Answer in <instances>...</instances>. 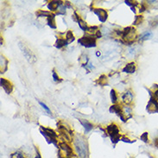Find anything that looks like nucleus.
Returning a JSON list of instances; mask_svg holds the SVG:
<instances>
[{"mask_svg": "<svg viewBox=\"0 0 158 158\" xmlns=\"http://www.w3.org/2000/svg\"><path fill=\"white\" fill-rule=\"evenodd\" d=\"M74 144L78 156L80 158H88L89 156V149L88 143L87 138L80 134H77L74 137Z\"/></svg>", "mask_w": 158, "mask_h": 158, "instance_id": "f257e3e1", "label": "nucleus"}, {"mask_svg": "<svg viewBox=\"0 0 158 158\" xmlns=\"http://www.w3.org/2000/svg\"><path fill=\"white\" fill-rule=\"evenodd\" d=\"M116 32L122 38L123 42L126 43V45L132 44L134 41L137 37V30L133 27H127V28H125L122 31L116 30Z\"/></svg>", "mask_w": 158, "mask_h": 158, "instance_id": "f03ea898", "label": "nucleus"}, {"mask_svg": "<svg viewBox=\"0 0 158 158\" xmlns=\"http://www.w3.org/2000/svg\"><path fill=\"white\" fill-rule=\"evenodd\" d=\"M106 131H107L108 136L110 137V138L112 140V143L113 144H118L120 141L121 134L119 132V129L118 125H116L115 124H112L106 127Z\"/></svg>", "mask_w": 158, "mask_h": 158, "instance_id": "7ed1b4c3", "label": "nucleus"}, {"mask_svg": "<svg viewBox=\"0 0 158 158\" xmlns=\"http://www.w3.org/2000/svg\"><path fill=\"white\" fill-rule=\"evenodd\" d=\"M41 133L43 134V136L44 137L46 140L48 141L49 144H54L55 145L57 146V136L56 132L53 130H51L49 128H45L43 126H41Z\"/></svg>", "mask_w": 158, "mask_h": 158, "instance_id": "20e7f679", "label": "nucleus"}, {"mask_svg": "<svg viewBox=\"0 0 158 158\" xmlns=\"http://www.w3.org/2000/svg\"><path fill=\"white\" fill-rule=\"evenodd\" d=\"M79 44L86 48H95L96 47V37L94 35H86L78 40Z\"/></svg>", "mask_w": 158, "mask_h": 158, "instance_id": "39448f33", "label": "nucleus"}, {"mask_svg": "<svg viewBox=\"0 0 158 158\" xmlns=\"http://www.w3.org/2000/svg\"><path fill=\"white\" fill-rule=\"evenodd\" d=\"M59 150H61L62 152H63L64 155H62L61 152L59 151L58 153L61 154L62 156H63L64 157L66 158H71L74 156V153H73V150L72 148L70 147L67 143L62 142V143H59Z\"/></svg>", "mask_w": 158, "mask_h": 158, "instance_id": "423d86ee", "label": "nucleus"}, {"mask_svg": "<svg viewBox=\"0 0 158 158\" xmlns=\"http://www.w3.org/2000/svg\"><path fill=\"white\" fill-rule=\"evenodd\" d=\"M18 46L19 48H20V49L22 50V53L24 54V57L27 59V61H28L29 62L33 63V62H36V56L32 54L31 51L30 50V49L26 47L25 45L23 44L22 43H19Z\"/></svg>", "mask_w": 158, "mask_h": 158, "instance_id": "0eeeda50", "label": "nucleus"}, {"mask_svg": "<svg viewBox=\"0 0 158 158\" xmlns=\"http://www.w3.org/2000/svg\"><path fill=\"white\" fill-rule=\"evenodd\" d=\"M146 110L149 113H156L158 112V101L156 98L151 97L147 105Z\"/></svg>", "mask_w": 158, "mask_h": 158, "instance_id": "6e6552de", "label": "nucleus"}, {"mask_svg": "<svg viewBox=\"0 0 158 158\" xmlns=\"http://www.w3.org/2000/svg\"><path fill=\"white\" fill-rule=\"evenodd\" d=\"M110 112L111 113H115L117 114L119 118H120V119L124 123H125L126 122V119H125V116H124V113H123V108L120 107V106L119 105H112L111 107H110Z\"/></svg>", "mask_w": 158, "mask_h": 158, "instance_id": "1a4fd4ad", "label": "nucleus"}, {"mask_svg": "<svg viewBox=\"0 0 158 158\" xmlns=\"http://www.w3.org/2000/svg\"><path fill=\"white\" fill-rule=\"evenodd\" d=\"M0 84L1 87H3V89L5 90V92L7 94H11L13 91V85L11 81H9L6 79L1 78L0 79Z\"/></svg>", "mask_w": 158, "mask_h": 158, "instance_id": "9d476101", "label": "nucleus"}, {"mask_svg": "<svg viewBox=\"0 0 158 158\" xmlns=\"http://www.w3.org/2000/svg\"><path fill=\"white\" fill-rule=\"evenodd\" d=\"M93 11L98 16V17H99L100 21L101 23H105L106 21V19L108 17V14L106 10H104V9H93Z\"/></svg>", "mask_w": 158, "mask_h": 158, "instance_id": "9b49d317", "label": "nucleus"}, {"mask_svg": "<svg viewBox=\"0 0 158 158\" xmlns=\"http://www.w3.org/2000/svg\"><path fill=\"white\" fill-rule=\"evenodd\" d=\"M74 17V20L78 23V24H79V26H80V28H81L82 30H84V31H87V28H88V27H87V23H86V22H85V21H84V20H83V19L75 12V11L74 12V17Z\"/></svg>", "mask_w": 158, "mask_h": 158, "instance_id": "f8f14e48", "label": "nucleus"}, {"mask_svg": "<svg viewBox=\"0 0 158 158\" xmlns=\"http://www.w3.org/2000/svg\"><path fill=\"white\" fill-rule=\"evenodd\" d=\"M121 97H122V101L127 106V105H129V104H131L132 102L134 96H133L132 92L131 90H128L126 92H125Z\"/></svg>", "mask_w": 158, "mask_h": 158, "instance_id": "ddd939ff", "label": "nucleus"}, {"mask_svg": "<svg viewBox=\"0 0 158 158\" xmlns=\"http://www.w3.org/2000/svg\"><path fill=\"white\" fill-rule=\"evenodd\" d=\"M136 71V64L135 62H130L125 65V67L122 69V72L126 74H133Z\"/></svg>", "mask_w": 158, "mask_h": 158, "instance_id": "4468645a", "label": "nucleus"}, {"mask_svg": "<svg viewBox=\"0 0 158 158\" xmlns=\"http://www.w3.org/2000/svg\"><path fill=\"white\" fill-rule=\"evenodd\" d=\"M63 2L62 1H51L49 2V4L48 5V9L50 11H55L58 10V8L60 7V5L62 4Z\"/></svg>", "mask_w": 158, "mask_h": 158, "instance_id": "2eb2a0df", "label": "nucleus"}, {"mask_svg": "<svg viewBox=\"0 0 158 158\" xmlns=\"http://www.w3.org/2000/svg\"><path fill=\"white\" fill-rule=\"evenodd\" d=\"M79 121L81 122V125H83V127L85 128V131H86V133H88L89 131H91L93 130V124H91L88 120H86V119H81V118H80Z\"/></svg>", "mask_w": 158, "mask_h": 158, "instance_id": "dca6fc26", "label": "nucleus"}, {"mask_svg": "<svg viewBox=\"0 0 158 158\" xmlns=\"http://www.w3.org/2000/svg\"><path fill=\"white\" fill-rule=\"evenodd\" d=\"M68 44V41L66 39H63V38H58L55 43V47L57 48V49H62L64 46H67Z\"/></svg>", "mask_w": 158, "mask_h": 158, "instance_id": "f3484780", "label": "nucleus"}, {"mask_svg": "<svg viewBox=\"0 0 158 158\" xmlns=\"http://www.w3.org/2000/svg\"><path fill=\"white\" fill-rule=\"evenodd\" d=\"M1 73L4 74L8 68V60L4 55H1Z\"/></svg>", "mask_w": 158, "mask_h": 158, "instance_id": "a211bd4d", "label": "nucleus"}, {"mask_svg": "<svg viewBox=\"0 0 158 158\" xmlns=\"http://www.w3.org/2000/svg\"><path fill=\"white\" fill-rule=\"evenodd\" d=\"M123 113H124V116L125 118V119L128 120L129 118H132V115H131V108L128 106H125L123 107Z\"/></svg>", "mask_w": 158, "mask_h": 158, "instance_id": "6ab92c4d", "label": "nucleus"}, {"mask_svg": "<svg viewBox=\"0 0 158 158\" xmlns=\"http://www.w3.org/2000/svg\"><path fill=\"white\" fill-rule=\"evenodd\" d=\"M55 15L53 14L52 16L47 17L48 25L49 26L51 29H56V24H55Z\"/></svg>", "mask_w": 158, "mask_h": 158, "instance_id": "aec40b11", "label": "nucleus"}, {"mask_svg": "<svg viewBox=\"0 0 158 158\" xmlns=\"http://www.w3.org/2000/svg\"><path fill=\"white\" fill-rule=\"evenodd\" d=\"M36 15L37 17H50V16L53 15V13L51 12V11H46L40 10V11H38L36 12Z\"/></svg>", "mask_w": 158, "mask_h": 158, "instance_id": "412c9836", "label": "nucleus"}, {"mask_svg": "<svg viewBox=\"0 0 158 158\" xmlns=\"http://www.w3.org/2000/svg\"><path fill=\"white\" fill-rule=\"evenodd\" d=\"M96 82L98 83L100 86H102V87H103V86H106V85L107 84V77L103 74V75L100 76V77L97 80Z\"/></svg>", "mask_w": 158, "mask_h": 158, "instance_id": "4be33fe9", "label": "nucleus"}, {"mask_svg": "<svg viewBox=\"0 0 158 158\" xmlns=\"http://www.w3.org/2000/svg\"><path fill=\"white\" fill-rule=\"evenodd\" d=\"M152 36V33L150 31H145L144 32L141 36H140L139 40L140 41H145V40H148Z\"/></svg>", "mask_w": 158, "mask_h": 158, "instance_id": "5701e85b", "label": "nucleus"}, {"mask_svg": "<svg viewBox=\"0 0 158 158\" xmlns=\"http://www.w3.org/2000/svg\"><path fill=\"white\" fill-rule=\"evenodd\" d=\"M79 62L81 63L82 66H86L87 67V62H88V57L87 55H85V54H83L81 55V56L80 57V59H79Z\"/></svg>", "mask_w": 158, "mask_h": 158, "instance_id": "b1692460", "label": "nucleus"}, {"mask_svg": "<svg viewBox=\"0 0 158 158\" xmlns=\"http://www.w3.org/2000/svg\"><path fill=\"white\" fill-rule=\"evenodd\" d=\"M66 40L68 41V44H69L70 43H72V42L74 41V35H73V33H72L71 30H68V31L67 32V34H66Z\"/></svg>", "mask_w": 158, "mask_h": 158, "instance_id": "393cba45", "label": "nucleus"}, {"mask_svg": "<svg viewBox=\"0 0 158 158\" xmlns=\"http://www.w3.org/2000/svg\"><path fill=\"white\" fill-rule=\"evenodd\" d=\"M111 100H112V104L116 105V103L118 101V96H117V93H116V91L114 89H112L111 91Z\"/></svg>", "mask_w": 158, "mask_h": 158, "instance_id": "a878e982", "label": "nucleus"}, {"mask_svg": "<svg viewBox=\"0 0 158 158\" xmlns=\"http://www.w3.org/2000/svg\"><path fill=\"white\" fill-rule=\"evenodd\" d=\"M143 20H144V17H143V16H137L135 21H134V23H133V24L138 25V24H140L143 22Z\"/></svg>", "mask_w": 158, "mask_h": 158, "instance_id": "bb28decb", "label": "nucleus"}, {"mask_svg": "<svg viewBox=\"0 0 158 158\" xmlns=\"http://www.w3.org/2000/svg\"><path fill=\"white\" fill-rule=\"evenodd\" d=\"M11 158H26L23 153L21 152H16L12 155H11Z\"/></svg>", "mask_w": 158, "mask_h": 158, "instance_id": "cd10ccee", "label": "nucleus"}, {"mask_svg": "<svg viewBox=\"0 0 158 158\" xmlns=\"http://www.w3.org/2000/svg\"><path fill=\"white\" fill-rule=\"evenodd\" d=\"M140 138L142 141H144V143H148L149 142V138H148V132H144L141 137H140Z\"/></svg>", "mask_w": 158, "mask_h": 158, "instance_id": "c85d7f7f", "label": "nucleus"}, {"mask_svg": "<svg viewBox=\"0 0 158 158\" xmlns=\"http://www.w3.org/2000/svg\"><path fill=\"white\" fill-rule=\"evenodd\" d=\"M52 75H53V79H54V81H55V82H59V81H61V80H60L59 76L57 75V74L55 73V70L52 72Z\"/></svg>", "mask_w": 158, "mask_h": 158, "instance_id": "c756f323", "label": "nucleus"}, {"mask_svg": "<svg viewBox=\"0 0 158 158\" xmlns=\"http://www.w3.org/2000/svg\"><path fill=\"white\" fill-rule=\"evenodd\" d=\"M39 104H40V105L42 106V107L43 108V109H45V110L47 111V112H48V113L51 114V112H50V110H49V108L48 107V106H47L45 105L44 103H43V102L39 101Z\"/></svg>", "mask_w": 158, "mask_h": 158, "instance_id": "7c9ffc66", "label": "nucleus"}, {"mask_svg": "<svg viewBox=\"0 0 158 158\" xmlns=\"http://www.w3.org/2000/svg\"><path fill=\"white\" fill-rule=\"evenodd\" d=\"M121 141H123V142H125V143H128V144H132V143H135L136 141H131V140L129 139V138H127L126 137H122V138H121Z\"/></svg>", "mask_w": 158, "mask_h": 158, "instance_id": "2f4dec72", "label": "nucleus"}, {"mask_svg": "<svg viewBox=\"0 0 158 158\" xmlns=\"http://www.w3.org/2000/svg\"><path fill=\"white\" fill-rule=\"evenodd\" d=\"M35 158H41V156H40V154H39L38 152H37V156H36Z\"/></svg>", "mask_w": 158, "mask_h": 158, "instance_id": "473e14b6", "label": "nucleus"}]
</instances>
